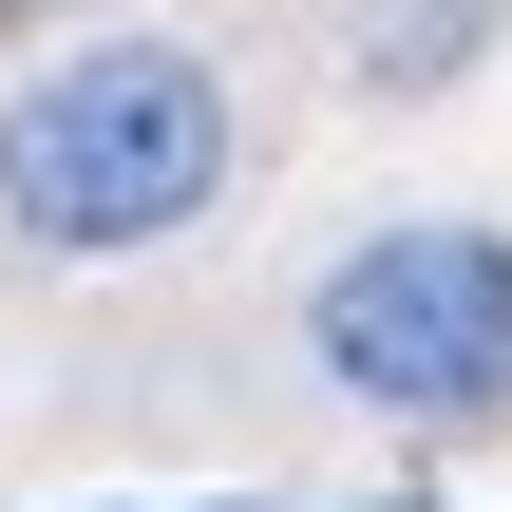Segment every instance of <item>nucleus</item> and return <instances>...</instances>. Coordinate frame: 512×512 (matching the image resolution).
Masks as SVG:
<instances>
[{"label": "nucleus", "mask_w": 512, "mask_h": 512, "mask_svg": "<svg viewBox=\"0 0 512 512\" xmlns=\"http://www.w3.org/2000/svg\"><path fill=\"white\" fill-rule=\"evenodd\" d=\"M475 38H494V0H380L361 19V95H437Z\"/></svg>", "instance_id": "3"}, {"label": "nucleus", "mask_w": 512, "mask_h": 512, "mask_svg": "<svg viewBox=\"0 0 512 512\" xmlns=\"http://www.w3.org/2000/svg\"><path fill=\"white\" fill-rule=\"evenodd\" d=\"M228 190V76L190 38H76L0 95V209L57 266H133Z\"/></svg>", "instance_id": "1"}, {"label": "nucleus", "mask_w": 512, "mask_h": 512, "mask_svg": "<svg viewBox=\"0 0 512 512\" xmlns=\"http://www.w3.org/2000/svg\"><path fill=\"white\" fill-rule=\"evenodd\" d=\"M304 342L380 418H512V247L494 228H361L304 285Z\"/></svg>", "instance_id": "2"}, {"label": "nucleus", "mask_w": 512, "mask_h": 512, "mask_svg": "<svg viewBox=\"0 0 512 512\" xmlns=\"http://www.w3.org/2000/svg\"><path fill=\"white\" fill-rule=\"evenodd\" d=\"M380 512H418V494H380Z\"/></svg>", "instance_id": "4"}]
</instances>
